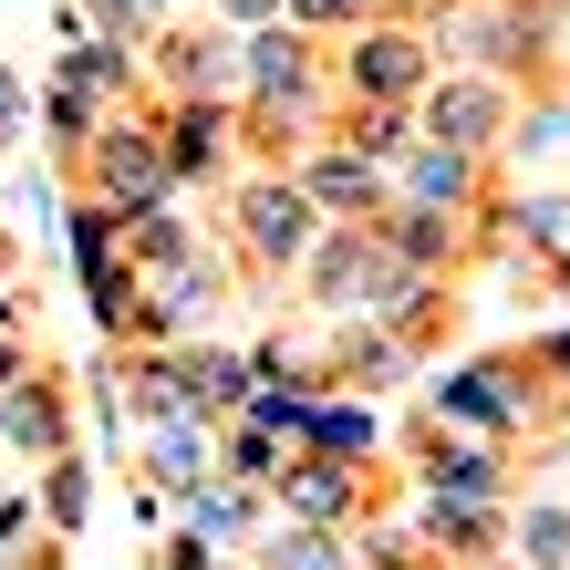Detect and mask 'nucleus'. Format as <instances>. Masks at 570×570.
Returning a JSON list of instances; mask_svg holds the SVG:
<instances>
[{
    "label": "nucleus",
    "instance_id": "1",
    "mask_svg": "<svg viewBox=\"0 0 570 570\" xmlns=\"http://www.w3.org/2000/svg\"><path fill=\"white\" fill-rule=\"evenodd\" d=\"M218 228H228V249H239L249 291H281V281H301V259L322 249V228H332V218L312 208V187H301L291 166H249V177L228 187Z\"/></svg>",
    "mask_w": 570,
    "mask_h": 570
},
{
    "label": "nucleus",
    "instance_id": "2",
    "mask_svg": "<svg viewBox=\"0 0 570 570\" xmlns=\"http://www.w3.org/2000/svg\"><path fill=\"white\" fill-rule=\"evenodd\" d=\"M73 187H83V197H105L115 218H136V208H166V197H187V187H177V156H166V125H156V94H146V105H125V115L105 125V136L83 146Z\"/></svg>",
    "mask_w": 570,
    "mask_h": 570
},
{
    "label": "nucleus",
    "instance_id": "3",
    "mask_svg": "<svg viewBox=\"0 0 570 570\" xmlns=\"http://www.w3.org/2000/svg\"><path fill=\"white\" fill-rule=\"evenodd\" d=\"M435 73H446V52H435L425 21H363V31H343V52H332L343 105H415Z\"/></svg>",
    "mask_w": 570,
    "mask_h": 570
},
{
    "label": "nucleus",
    "instance_id": "4",
    "mask_svg": "<svg viewBox=\"0 0 570 570\" xmlns=\"http://www.w3.org/2000/svg\"><path fill=\"white\" fill-rule=\"evenodd\" d=\"M509 115H519V83L509 73H478V62H446V73L415 94V136L466 146V156H498V146H509Z\"/></svg>",
    "mask_w": 570,
    "mask_h": 570
},
{
    "label": "nucleus",
    "instance_id": "5",
    "mask_svg": "<svg viewBox=\"0 0 570 570\" xmlns=\"http://www.w3.org/2000/svg\"><path fill=\"white\" fill-rule=\"evenodd\" d=\"M156 94H218V105H249V31L239 21H166L146 52Z\"/></svg>",
    "mask_w": 570,
    "mask_h": 570
},
{
    "label": "nucleus",
    "instance_id": "6",
    "mask_svg": "<svg viewBox=\"0 0 570 570\" xmlns=\"http://www.w3.org/2000/svg\"><path fill=\"white\" fill-rule=\"evenodd\" d=\"M291 177L312 187L322 218H384V208H394V166H374V156L343 146V136H312V146L291 156Z\"/></svg>",
    "mask_w": 570,
    "mask_h": 570
},
{
    "label": "nucleus",
    "instance_id": "7",
    "mask_svg": "<svg viewBox=\"0 0 570 570\" xmlns=\"http://www.w3.org/2000/svg\"><path fill=\"white\" fill-rule=\"evenodd\" d=\"M488 166L498 156H466V146H435V136H415L405 156H394V197H405V208H456V218H478L488 208Z\"/></svg>",
    "mask_w": 570,
    "mask_h": 570
},
{
    "label": "nucleus",
    "instance_id": "8",
    "mask_svg": "<svg viewBox=\"0 0 570 570\" xmlns=\"http://www.w3.org/2000/svg\"><path fill=\"white\" fill-rule=\"evenodd\" d=\"M425 466H415V488H446V498H519V478H509V446L498 435H456V425H435L425 415V446H415Z\"/></svg>",
    "mask_w": 570,
    "mask_h": 570
},
{
    "label": "nucleus",
    "instance_id": "9",
    "mask_svg": "<svg viewBox=\"0 0 570 570\" xmlns=\"http://www.w3.org/2000/svg\"><path fill=\"white\" fill-rule=\"evenodd\" d=\"M271 509H281V519H312V529H363V466L291 446L281 488H271Z\"/></svg>",
    "mask_w": 570,
    "mask_h": 570
},
{
    "label": "nucleus",
    "instance_id": "10",
    "mask_svg": "<svg viewBox=\"0 0 570 570\" xmlns=\"http://www.w3.org/2000/svg\"><path fill=\"white\" fill-rule=\"evenodd\" d=\"M0 446L11 456H31V466H52V456H73V394H62V374H31L0 394Z\"/></svg>",
    "mask_w": 570,
    "mask_h": 570
},
{
    "label": "nucleus",
    "instance_id": "11",
    "mask_svg": "<svg viewBox=\"0 0 570 570\" xmlns=\"http://www.w3.org/2000/svg\"><path fill=\"white\" fill-rule=\"evenodd\" d=\"M136 478L166 488V498H187V488H208L218 478V415H166L136 435Z\"/></svg>",
    "mask_w": 570,
    "mask_h": 570
},
{
    "label": "nucleus",
    "instance_id": "12",
    "mask_svg": "<svg viewBox=\"0 0 570 570\" xmlns=\"http://www.w3.org/2000/svg\"><path fill=\"white\" fill-rule=\"evenodd\" d=\"M322 332H332V343H322V374L353 384V394H384V384L415 374V343L394 322H322Z\"/></svg>",
    "mask_w": 570,
    "mask_h": 570
},
{
    "label": "nucleus",
    "instance_id": "13",
    "mask_svg": "<svg viewBox=\"0 0 570 570\" xmlns=\"http://www.w3.org/2000/svg\"><path fill=\"white\" fill-rule=\"evenodd\" d=\"M415 529H425V550H446V560H488V550H509V498H446V488H425Z\"/></svg>",
    "mask_w": 570,
    "mask_h": 570
},
{
    "label": "nucleus",
    "instance_id": "14",
    "mask_svg": "<svg viewBox=\"0 0 570 570\" xmlns=\"http://www.w3.org/2000/svg\"><path fill=\"white\" fill-rule=\"evenodd\" d=\"M177 529H197V540H218V550H249L259 529H271V488H249V478H218L208 488H187L177 498Z\"/></svg>",
    "mask_w": 570,
    "mask_h": 570
},
{
    "label": "nucleus",
    "instance_id": "15",
    "mask_svg": "<svg viewBox=\"0 0 570 570\" xmlns=\"http://www.w3.org/2000/svg\"><path fill=\"white\" fill-rule=\"evenodd\" d=\"M374 228L394 239V259H415V271H435V281H446L456 259L478 249V218H456V208H405V197H394Z\"/></svg>",
    "mask_w": 570,
    "mask_h": 570
},
{
    "label": "nucleus",
    "instance_id": "16",
    "mask_svg": "<svg viewBox=\"0 0 570 570\" xmlns=\"http://www.w3.org/2000/svg\"><path fill=\"white\" fill-rule=\"evenodd\" d=\"M301 446L312 456H343V466H363L384 446V415H374V394H353V384H322L312 394V425H301Z\"/></svg>",
    "mask_w": 570,
    "mask_h": 570
},
{
    "label": "nucleus",
    "instance_id": "17",
    "mask_svg": "<svg viewBox=\"0 0 570 570\" xmlns=\"http://www.w3.org/2000/svg\"><path fill=\"white\" fill-rule=\"evenodd\" d=\"M509 570H570V498H509Z\"/></svg>",
    "mask_w": 570,
    "mask_h": 570
},
{
    "label": "nucleus",
    "instance_id": "18",
    "mask_svg": "<svg viewBox=\"0 0 570 570\" xmlns=\"http://www.w3.org/2000/svg\"><path fill=\"white\" fill-rule=\"evenodd\" d=\"M249 560L259 570H363L353 560V529H312V519H271L249 540Z\"/></svg>",
    "mask_w": 570,
    "mask_h": 570
},
{
    "label": "nucleus",
    "instance_id": "19",
    "mask_svg": "<svg viewBox=\"0 0 570 570\" xmlns=\"http://www.w3.org/2000/svg\"><path fill=\"white\" fill-rule=\"evenodd\" d=\"M197 249H208V239H197V218H177V197H166V208H136V218H125V259H136L146 281L187 271Z\"/></svg>",
    "mask_w": 570,
    "mask_h": 570
},
{
    "label": "nucleus",
    "instance_id": "20",
    "mask_svg": "<svg viewBox=\"0 0 570 570\" xmlns=\"http://www.w3.org/2000/svg\"><path fill=\"white\" fill-rule=\"evenodd\" d=\"M31 498H42V529L83 540V519H94V466H83V446L52 456V466H31Z\"/></svg>",
    "mask_w": 570,
    "mask_h": 570
},
{
    "label": "nucleus",
    "instance_id": "21",
    "mask_svg": "<svg viewBox=\"0 0 570 570\" xmlns=\"http://www.w3.org/2000/svg\"><path fill=\"white\" fill-rule=\"evenodd\" d=\"M218 466H228V478H249V488H281L291 435H271L259 415H228V425H218Z\"/></svg>",
    "mask_w": 570,
    "mask_h": 570
},
{
    "label": "nucleus",
    "instance_id": "22",
    "mask_svg": "<svg viewBox=\"0 0 570 570\" xmlns=\"http://www.w3.org/2000/svg\"><path fill=\"white\" fill-rule=\"evenodd\" d=\"M570 146V94H519V115H509V146L498 156H519V166H540Z\"/></svg>",
    "mask_w": 570,
    "mask_h": 570
},
{
    "label": "nucleus",
    "instance_id": "23",
    "mask_svg": "<svg viewBox=\"0 0 570 570\" xmlns=\"http://www.w3.org/2000/svg\"><path fill=\"white\" fill-rule=\"evenodd\" d=\"M83 11V31H105V42H125V52H156V31L177 21L166 0H73Z\"/></svg>",
    "mask_w": 570,
    "mask_h": 570
},
{
    "label": "nucleus",
    "instance_id": "24",
    "mask_svg": "<svg viewBox=\"0 0 570 570\" xmlns=\"http://www.w3.org/2000/svg\"><path fill=\"white\" fill-rule=\"evenodd\" d=\"M519 353H529V374H540L550 394L570 384V322H560V332H529V343H519Z\"/></svg>",
    "mask_w": 570,
    "mask_h": 570
},
{
    "label": "nucleus",
    "instance_id": "25",
    "mask_svg": "<svg viewBox=\"0 0 570 570\" xmlns=\"http://www.w3.org/2000/svg\"><path fill=\"white\" fill-rule=\"evenodd\" d=\"M21 136H31V94L11 73V52H0V146H21Z\"/></svg>",
    "mask_w": 570,
    "mask_h": 570
},
{
    "label": "nucleus",
    "instance_id": "26",
    "mask_svg": "<svg viewBox=\"0 0 570 570\" xmlns=\"http://www.w3.org/2000/svg\"><path fill=\"white\" fill-rule=\"evenodd\" d=\"M31 519H42V498H0V560L21 550V529H31Z\"/></svg>",
    "mask_w": 570,
    "mask_h": 570
},
{
    "label": "nucleus",
    "instance_id": "27",
    "mask_svg": "<svg viewBox=\"0 0 570 570\" xmlns=\"http://www.w3.org/2000/svg\"><path fill=\"white\" fill-rule=\"evenodd\" d=\"M21 374H31V332H21V322H11V332H0V394H11V384H21Z\"/></svg>",
    "mask_w": 570,
    "mask_h": 570
},
{
    "label": "nucleus",
    "instance_id": "28",
    "mask_svg": "<svg viewBox=\"0 0 570 570\" xmlns=\"http://www.w3.org/2000/svg\"><path fill=\"white\" fill-rule=\"evenodd\" d=\"M208 11H218V21H239V31H259V21H281L291 0H208Z\"/></svg>",
    "mask_w": 570,
    "mask_h": 570
},
{
    "label": "nucleus",
    "instance_id": "29",
    "mask_svg": "<svg viewBox=\"0 0 570 570\" xmlns=\"http://www.w3.org/2000/svg\"><path fill=\"white\" fill-rule=\"evenodd\" d=\"M540 435H550V446H570V384L550 394V425H540Z\"/></svg>",
    "mask_w": 570,
    "mask_h": 570
},
{
    "label": "nucleus",
    "instance_id": "30",
    "mask_svg": "<svg viewBox=\"0 0 570 570\" xmlns=\"http://www.w3.org/2000/svg\"><path fill=\"white\" fill-rule=\"evenodd\" d=\"M0 291H21V249H11V228H0Z\"/></svg>",
    "mask_w": 570,
    "mask_h": 570
},
{
    "label": "nucleus",
    "instance_id": "31",
    "mask_svg": "<svg viewBox=\"0 0 570 570\" xmlns=\"http://www.w3.org/2000/svg\"><path fill=\"white\" fill-rule=\"evenodd\" d=\"M550 291H570V249H560V259H550Z\"/></svg>",
    "mask_w": 570,
    "mask_h": 570
},
{
    "label": "nucleus",
    "instance_id": "32",
    "mask_svg": "<svg viewBox=\"0 0 570 570\" xmlns=\"http://www.w3.org/2000/svg\"><path fill=\"white\" fill-rule=\"evenodd\" d=\"M0 570H11V560H0Z\"/></svg>",
    "mask_w": 570,
    "mask_h": 570
}]
</instances>
